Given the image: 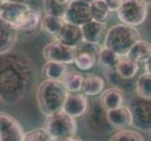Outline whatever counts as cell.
Returning a JSON list of instances; mask_svg holds the SVG:
<instances>
[{
    "instance_id": "31",
    "label": "cell",
    "mask_w": 151,
    "mask_h": 141,
    "mask_svg": "<svg viewBox=\"0 0 151 141\" xmlns=\"http://www.w3.org/2000/svg\"><path fill=\"white\" fill-rule=\"evenodd\" d=\"M105 3L107 4V6L109 9L111 10V12H117L122 0H104Z\"/></svg>"
},
{
    "instance_id": "9",
    "label": "cell",
    "mask_w": 151,
    "mask_h": 141,
    "mask_svg": "<svg viewBox=\"0 0 151 141\" xmlns=\"http://www.w3.org/2000/svg\"><path fill=\"white\" fill-rule=\"evenodd\" d=\"M63 19L67 24L84 25L92 20L90 3L86 0H70Z\"/></svg>"
},
{
    "instance_id": "2",
    "label": "cell",
    "mask_w": 151,
    "mask_h": 141,
    "mask_svg": "<svg viewBox=\"0 0 151 141\" xmlns=\"http://www.w3.org/2000/svg\"><path fill=\"white\" fill-rule=\"evenodd\" d=\"M69 92L62 81L46 79L40 84L37 99L40 111L46 116L63 110L64 103Z\"/></svg>"
},
{
    "instance_id": "5",
    "label": "cell",
    "mask_w": 151,
    "mask_h": 141,
    "mask_svg": "<svg viewBox=\"0 0 151 141\" xmlns=\"http://www.w3.org/2000/svg\"><path fill=\"white\" fill-rule=\"evenodd\" d=\"M116 13L121 24L136 27L147 19L148 5L144 0H122Z\"/></svg>"
},
{
    "instance_id": "4",
    "label": "cell",
    "mask_w": 151,
    "mask_h": 141,
    "mask_svg": "<svg viewBox=\"0 0 151 141\" xmlns=\"http://www.w3.org/2000/svg\"><path fill=\"white\" fill-rule=\"evenodd\" d=\"M45 129L47 130L51 137L65 139L76 134L77 121L75 118L61 110L47 116Z\"/></svg>"
},
{
    "instance_id": "36",
    "label": "cell",
    "mask_w": 151,
    "mask_h": 141,
    "mask_svg": "<svg viewBox=\"0 0 151 141\" xmlns=\"http://www.w3.org/2000/svg\"><path fill=\"white\" fill-rule=\"evenodd\" d=\"M50 141H66V138L62 139V138H53V137H51Z\"/></svg>"
},
{
    "instance_id": "6",
    "label": "cell",
    "mask_w": 151,
    "mask_h": 141,
    "mask_svg": "<svg viewBox=\"0 0 151 141\" xmlns=\"http://www.w3.org/2000/svg\"><path fill=\"white\" fill-rule=\"evenodd\" d=\"M132 126L143 132H151V99L133 97L129 103Z\"/></svg>"
},
{
    "instance_id": "37",
    "label": "cell",
    "mask_w": 151,
    "mask_h": 141,
    "mask_svg": "<svg viewBox=\"0 0 151 141\" xmlns=\"http://www.w3.org/2000/svg\"><path fill=\"white\" fill-rule=\"evenodd\" d=\"M144 1L147 3V5H151V0H144Z\"/></svg>"
},
{
    "instance_id": "32",
    "label": "cell",
    "mask_w": 151,
    "mask_h": 141,
    "mask_svg": "<svg viewBox=\"0 0 151 141\" xmlns=\"http://www.w3.org/2000/svg\"><path fill=\"white\" fill-rule=\"evenodd\" d=\"M145 72H148V74H151V57L149 59V60L145 64Z\"/></svg>"
},
{
    "instance_id": "11",
    "label": "cell",
    "mask_w": 151,
    "mask_h": 141,
    "mask_svg": "<svg viewBox=\"0 0 151 141\" xmlns=\"http://www.w3.org/2000/svg\"><path fill=\"white\" fill-rule=\"evenodd\" d=\"M24 132L13 116L0 111V141H23Z\"/></svg>"
},
{
    "instance_id": "3",
    "label": "cell",
    "mask_w": 151,
    "mask_h": 141,
    "mask_svg": "<svg viewBox=\"0 0 151 141\" xmlns=\"http://www.w3.org/2000/svg\"><path fill=\"white\" fill-rule=\"evenodd\" d=\"M141 40L136 27L124 24L111 27L103 39V46L111 49L120 56H126L132 47Z\"/></svg>"
},
{
    "instance_id": "18",
    "label": "cell",
    "mask_w": 151,
    "mask_h": 141,
    "mask_svg": "<svg viewBox=\"0 0 151 141\" xmlns=\"http://www.w3.org/2000/svg\"><path fill=\"white\" fill-rule=\"evenodd\" d=\"M124 92L117 87H110L104 90L101 96V103L106 110H112L125 106Z\"/></svg>"
},
{
    "instance_id": "15",
    "label": "cell",
    "mask_w": 151,
    "mask_h": 141,
    "mask_svg": "<svg viewBox=\"0 0 151 141\" xmlns=\"http://www.w3.org/2000/svg\"><path fill=\"white\" fill-rule=\"evenodd\" d=\"M55 39L60 40L62 43L74 49L84 41L81 27L67 23H65L61 31Z\"/></svg>"
},
{
    "instance_id": "22",
    "label": "cell",
    "mask_w": 151,
    "mask_h": 141,
    "mask_svg": "<svg viewBox=\"0 0 151 141\" xmlns=\"http://www.w3.org/2000/svg\"><path fill=\"white\" fill-rule=\"evenodd\" d=\"M85 76L79 72L68 71L66 75L62 79L64 87L69 93H79L82 91Z\"/></svg>"
},
{
    "instance_id": "19",
    "label": "cell",
    "mask_w": 151,
    "mask_h": 141,
    "mask_svg": "<svg viewBox=\"0 0 151 141\" xmlns=\"http://www.w3.org/2000/svg\"><path fill=\"white\" fill-rule=\"evenodd\" d=\"M126 56L138 64H145L151 57V43L147 40H138Z\"/></svg>"
},
{
    "instance_id": "35",
    "label": "cell",
    "mask_w": 151,
    "mask_h": 141,
    "mask_svg": "<svg viewBox=\"0 0 151 141\" xmlns=\"http://www.w3.org/2000/svg\"><path fill=\"white\" fill-rule=\"evenodd\" d=\"M6 3H7V0H0V10H1V9Z\"/></svg>"
},
{
    "instance_id": "23",
    "label": "cell",
    "mask_w": 151,
    "mask_h": 141,
    "mask_svg": "<svg viewBox=\"0 0 151 141\" xmlns=\"http://www.w3.org/2000/svg\"><path fill=\"white\" fill-rule=\"evenodd\" d=\"M64 25H65V21L63 18L55 17L45 14V16L41 20L40 27L46 34L56 38Z\"/></svg>"
},
{
    "instance_id": "28",
    "label": "cell",
    "mask_w": 151,
    "mask_h": 141,
    "mask_svg": "<svg viewBox=\"0 0 151 141\" xmlns=\"http://www.w3.org/2000/svg\"><path fill=\"white\" fill-rule=\"evenodd\" d=\"M135 91L137 96L151 99V74L145 72L137 78Z\"/></svg>"
},
{
    "instance_id": "1",
    "label": "cell",
    "mask_w": 151,
    "mask_h": 141,
    "mask_svg": "<svg viewBox=\"0 0 151 141\" xmlns=\"http://www.w3.org/2000/svg\"><path fill=\"white\" fill-rule=\"evenodd\" d=\"M33 80V67L27 57L13 53L0 55V103H19L27 95Z\"/></svg>"
},
{
    "instance_id": "21",
    "label": "cell",
    "mask_w": 151,
    "mask_h": 141,
    "mask_svg": "<svg viewBox=\"0 0 151 141\" xmlns=\"http://www.w3.org/2000/svg\"><path fill=\"white\" fill-rule=\"evenodd\" d=\"M140 66L135 61L129 59L128 56H121L116 71L118 75L125 80H133L137 75Z\"/></svg>"
},
{
    "instance_id": "25",
    "label": "cell",
    "mask_w": 151,
    "mask_h": 141,
    "mask_svg": "<svg viewBox=\"0 0 151 141\" xmlns=\"http://www.w3.org/2000/svg\"><path fill=\"white\" fill-rule=\"evenodd\" d=\"M70 0H43L45 14L63 18Z\"/></svg>"
},
{
    "instance_id": "34",
    "label": "cell",
    "mask_w": 151,
    "mask_h": 141,
    "mask_svg": "<svg viewBox=\"0 0 151 141\" xmlns=\"http://www.w3.org/2000/svg\"><path fill=\"white\" fill-rule=\"evenodd\" d=\"M28 1H29V0H7V2L18 3V4H28Z\"/></svg>"
},
{
    "instance_id": "27",
    "label": "cell",
    "mask_w": 151,
    "mask_h": 141,
    "mask_svg": "<svg viewBox=\"0 0 151 141\" xmlns=\"http://www.w3.org/2000/svg\"><path fill=\"white\" fill-rule=\"evenodd\" d=\"M92 19L100 23H106V20L110 16L111 10L109 9L104 0H93L91 2Z\"/></svg>"
},
{
    "instance_id": "14",
    "label": "cell",
    "mask_w": 151,
    "mask_h": 141,
    "mask_svg": "<svg viewBox=\"0 0 151 141\" xmlns=\"http://www.w3.org/2000/svg\"><path fill=\"white\" fill-rule=\"evenodd\" d=\"M19 31L0 18V55L10 52L18 39Z\"/></svg>"
},
{
    "instance_id": "7",
    "label": "cell",
    "mask_w": 151,
    "mask_h": 141,
    "mask_svg": "<svg viewBox=\"0 0 151 141\" xmlns=\"http://www.w3.org/2000/svg\"><path fill=\"white\" fill-rule=\"evenodd\" d=\"M101 46L83 41L75 48L74 64L80 71L87 72L95 67L98 62Z\"/></svg>"
},
{
    "instance_id": "17",
    "label": "cell",
    "mask_w": 151,
    "mask_h": 141,
    "mask_svg": "<svg viewBox=\"0 0 151 141\" xmlns=\"http://www.w3.org/2000/svg\"><path fill=\"white\" fill-rule=\"evenodd\" d=\"M105 27L106 25L104 23H100L93 19L82 25L81 28L84 40L90 43L100 44L101 39H104V36L106 34Z\"/></svg>"
},
{
    "instance_id": "13",
    "label": "cell",
    "mask_w": 151,
    "mask_h": 141,
    "mask_svg": "<svg viewBox=\"0 0 151 141\" xmlns=\"http://www.w3.org/2000/svg\"><path fill=\"white\" fill-rule=\"evenodd\" d=\"M87 111H89L87 117L88 125L94 131L101 132L102 130H107V127L111 126L107 119V110L101 106V102L94 103L88 108Z\"/></svg>"
},
{
    "instance_id": "33",
    "label": "cell",
    "mask_w": 151,
    "mask_h": 141,
    "mask_svg": "<svg viewBox=\"0 0 151 141\" xmlns=\"http://www.w3.org/2000/svg\"><path fill=\"white\" fill-rule=\"evenodd\" d=\"M66 141H83V140L80 137H78L77 134H75V135H72L70 137L66 138Z\"/></svg>"
},
{
    "instance_id": "24",
    "label": "cell",
    "mask_w": 151,
    "mask_h": 141,
    "mask_svg": "<svg viewBox=\"0 0 151 141\" xmlns=\"http://www.w3.org/2000/svg\"><path fill=\"white\" fill-rule=\"evenodd\" d=\"M121 56L114 53L111 49L101 46L100 54H99L98 62L100 63L106 71L114 70L116 68Z\"/></svg>"
},
{
    "instance_id": "29",
    "label": "cell",
    "mask_w": 151,
    "mask_h": 141,
    "mask_svg": "<svg viewBox=\"0 0 151 141\" xmlns=\"http://www.w3.org/2000/svg\"><path fill=\"white\" fill-rule=\"evenodd\" d=\"M110 141H145L143 135L133 130L123 129L114 134Z\"/></svg>"
},
{
    "instance_id": "20",
    "label": "cell",
    "mask_w": 151,
    "mask_h": 141,
    "mask_svg": "<svg viewBox=\"0 0 151 141\" xmlns=\"http://www.w3.org/2000/svg\"><path fill=\"white\" fill-rule=\"evenodd\" d=\"M105 87V80L100 75L91 74L85 77L82 92L86 96H98Z\"/></svg>"
},
{
    "instance_id": "10",
    "label": "cell",
    "mask_w": 151,
    "mask_h": 141,
    "mask_svg": "<svg viewBox=\"0 0 151 141\" xmlns=\"http://www.w3.org/2000/svg\"><path fill=\"white\" fill-rule=\"evenodd\" d=\"M43 56L47 61L58 62L65 65L74 63L75 49L55 39L43 48Z\"/></svg>"
},
{
    "instance_id": "30",
    "label": "cell",
    "mask_w": 151,
    "mask_h": 141,
    "mask_svg": "<svg viewBox=\"0 0 151 141\" xmlns=\"http://www.w3.org/2000/svg\"><path fill=\"white\" fill-rule=\"evenodd\" d=\"M51 137L45 128H37L24 134L23 141H50Z\"/></svg>"
},
{
    "instance_id": "26",
    "label": "cell",
    "mask_w": 151,
    "mask_h": 141,
    "mask_svg": "<svg viewBox=\"0 0 151 141\" xmlns=\"http://www.w3.org/2000/svg\"><path fill=\"white\" fill-rule=\"evenodd\" d=\"M68 72V67L58 62L47 61L43 67V74L47 79L62 81Z\"/></svg>"
},
{
    "instance_id": "8",
    "label": "cell",
    "mask_w": 151,
    "mask_h": 141,
    "mask_svg": "<svg viewBox=\"0 0 151 141\" xmlns=\"http://www.w3.org/2000/svg\"><path fill=\"white\" fill-rule=\"evenodd\" d=\"M31 8L32 7L28 4L7 2L0 10V18L12 25L18 31H21L23 30Z\"/></svg>"
},
{
    "instance_id": "16",
    "label": "cell",
    "mask_w": 151,
    "mask_h": 141,
    "mask_svg": "<svg viewBox=\"0 0 151 141\" xmlns=\"http://www.w3.org/2000/svg\"><path fill=\"white\" fill-rule=\"evenodd\" d=\"M107 119L113 128L120 130L132 125V113L127 106L107 110Z\"/></svg>"
},
{
    "instance_id": "38",
    "label": "cell",
    "mask_w": 151,
    "mask_h": 141,
    "mask_svg": "<svg viewBox=\"0 0 151 141\" xmlns=\"http://www.w3.org/2000/svg\"><path fill=\"white\" fill-rule=\"evenodd\" d=\"M86 1H87L88 3H90V4H91V2L93 1V0H86Z\"/></svg>"
},
{
    "instance_id": "12",
    "label": "cell",
    "mask_w": 151,
    "mask_h": 141,
    "mask_svg": "<svg viewBox=\"0 0 151 141\" xmlns=\"http://www.w3.org/2000/svg\"><path fill=\"white\" fill-rule=\"evenodd\" d=\"M89 106L86 95L83 93H69L64 103L63 111L75 119L84 116Z\"/></svg>"
}]
</instances>
